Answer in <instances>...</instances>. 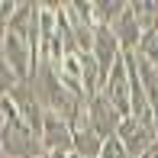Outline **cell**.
Returning a JSON list of instances; mask_svg holds the SVG:
<instances>
[{
    "instance_id": "6da1fadb",
    "label": "cell",
    "mask_w": 158,
    "mask_h": 158,
    "mask_svg": "<svg viewBox=\"0 0 158 158\" xmlns=\"http://www.w3.org/2000/svg\"><path fill=\"white\" fill-rule=\"evenodd\" d=\"M0 148L3 158H42L48 155L42 145V135L32 132L26 123H3L0 126Z\"/></svg>"
},
{
    "instance_id": "7a4b0ae2",
    "label": "cell",
    "mask_w": 158,
    "mask_h": 158,
    "mask_svg": "<svg viewBox=\"0 0 158 158\" xmlns=\"http://www.w3.org/2000/svg\"><path fill=\"white\" fill-rule=\"evenodd\" d=\"M0 55H3L0 61H3L6 68H13V71H16V77H19V81H32L39 58H35V52L26 45L23 39H19V35L3 32V42H0Z\"/></svg>"
},
{
    "instance_id": "3957f363",
    "label": "cell",
    "mask_w": 158,
    "mask_h": 158,
    "mask_svg": "<svg viewBox=\"0 0 158 158\" xmlns=\"http://www.w3.org/2000/svg\"><path fill=\"white\" fill-rule=\"evenodd\" d=\"M87 116H90V129H94L100 139H113V135H119V126H123V119H126L103 94H97V97L87 100Z\"/></svg>"
},
{
    "instance_id": "277c9868",
    "label": "cell",
    "mask_w": 158,
    "mask_h": 158,
    "mask_svg": "<svg viewBox=\"0 0 158 158\" xmlns=\"http://www.w3.org/2000/svg\"><path fill=\"white\" fill-rule=\"evenodd\" d=\"M119 142L126 145L129 158H142V155H148L152 145H158V129L139 123L135 116H126L123 126H119Z\"/></svg>"
},
{
    "instance_id": "5b68a950",
    "label": "cell",
    "mask_w": 158,
    "mask_h": 158,
    "mask_svg": "<svg viewBox=\"0 0 158 158\" xmlns=\"http://www.w3.org/2000/svg\"><path fill=\"white\" fill-rule=\"evenodd\" d=\"M100 94L110 100L123 116H132V90H129V71H126L123 58H119V64L110 71V77H106V84H103Z\"/></svg>"
},
{
    "instance_id": "8992f818",
    "label": "cell",
    "mask_w": 158,
    "mask_h": 158,
    "mask_svg": "<svg viewBox=\"0 0 158 158\" xmlns=\"http://www.w3.org/2000/svg\"><path fill=\"white\" fill-rule=\"evenodd\" d=\"M42 145H45L48 155H55V152H74V129H71V123H64L61 116L48 113L45 126H42Z\"/></svg>"
},
{
    "instance_id": "52a82bcc",
    "label": "cell",
    "mask_w": 158,
    "mask_h": 158,
    "mask_svg": "<svg viewBox=\"0 0 158 158\" xmlns=\"http://www.w3.org/2000/svg\"><path fill=\"white\" fill-rule=\"evenodd\" d=\"M113 32H116V39H119V45H123V52H135V48H139V42H142V35H145V29H142V23L135 19L132 3H129L126 13L116 19Z\"/></svg>"
},
{
    "instance_id": "ba28073f",
    "label": "cell",
    "mask_w": 158,
    "mask_h": 158,
    "mask_svg": "<svg viewBox=\"0 0 158 158\" xmlns=\"http://www.w3.org/2000/svg\"><path fill=\"white\" fill-rule=\"evenodd\" d=\"M103 142L106 139H100L90 126L87 129H74V155H81V158H100Z\"/></svg>"
},
{
    "instance_id": "9c48e42d",
    "label": "cell",
    "mask_w": 158,
    "mask_h": 158,
    "mask_svg": "<svg viewBox=\"0 0 158 158\" xmlns=\"http://www.w3.org/2000/svg\"><path fill=\"white\" fill-rule=\"evenodd\" d=\"M126 0H94V19H97V26H116V19L126 13Z\"/></svg>"
},
{
    "instance_id": "30bf717a",
    "label": "cell",
    "mask_w": 158,
    "mask_h": 158,
    "mask_svg": "<svg viewBox=\"0 0 158 158\" xmlns=\"http://www.w3.org/2000/svg\"><path fill=\"white\" fill-rule=\"evenodd\" d=\"M135 55L158 68V32H145V35H142V42H139V48H135Z\"/></svg>"
},
{
    "instance_id": "8fae6325",
    "label": "cell",
    "mask_w": 158,
    "mask_h": 158,
    "mask_svg": "<svg viewBox=\"0 0 158 158\" xmlns=\"http://www.w3.org/2000/svg\"><path fill=\"white\" fill-rule=\"evenodd\" d=\"M100 158H129L126 145L119 142V135H113V139H106V142H103V152H100Z\"/></svg>"
},
{
    "instance_id": "7c38bea8",
    "label": "cell",
    "mask_w": 158,
    "mask_h": 158,
    "mask_svg": "<svg viewBox=\"0 0 158 158\" xmlns=\"http://www.w3.org/2000/svg\"><path fill=\"white\" fill-rule=\"evenodd\" d=\"M48 158H74V152H55V155H48Z\"/></svg>"
},
{
    "instance_id": "4fadbf2b",
    "label": "cell",
    "mask_w": 158,
    "mask_h": 158,
    "mask_svg": "<svg viewBox=\"0 0 158 158\" xmlns=\"http://www.w3.org/2000/svg\"><path fill=\"white\" fill-rule=\"evenodd\" d=\"M74 158H81V155H74Z\"/></svg>"
},
{
    "instance_id": "5bb4252c",
    "label": "cell",
    "mask_w": 158,
    "mask_h": 158,
    "mask_svg": "<svg viewBox=\"0 0 158 158\" xmlns=\"http://www.w3.org/2000/svg\"><path fill=\"white\" fill-rule=\"evenodd\" d=\"M142 158H148V155H142Z\"/></svg>"
},
{
    "instance_id": "9a60e30c",
    "label": "cell",
    "mask_w": 158,
    "mask_h": 158,
    "mask_svg": "<svg viewBox=\"0 0 158 158\" xmlns=\"http://www.w3.org/2000/svg\"><path fill=\"white\" fill-rule=\"evenodd\" d=\"M42 158H48V155H42Z\"/></svg>"
}]
</instances>
